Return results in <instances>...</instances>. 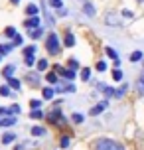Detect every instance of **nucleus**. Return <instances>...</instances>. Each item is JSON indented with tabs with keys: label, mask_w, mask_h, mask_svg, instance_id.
<instances>
[{
	"label": "nucleus",
	"mask_w": 144,
	"mask_h": 150,
	"mask_svg": "<svg viewBox=\"0 0 144 150\" xmlns=\"http://www.w3.org/2000/svg\"><path fill=\"white\" fill-rule=\"evenodd\" d=\"M95 150H124V146L111 140V138H99L95 142Z\"/></svg>",
	"instance_id": "1"
},
{
	"label": "nucleus",
	"mask_w": 144,
	"mask_h": 150,
	"mask_svg": "<svg viewBox=\"0 0 144 150\" xmlns=\"http://www.w3.org/2000/svg\"><path fill=\"white\" fill-rule=\"evenodd\" d=\"M46 47L52 55H57V52H59V38L55 36V34H49L46 40Z\"/></svg>",
	"instance_id": "2"
},
{
	"label": "nucleus",
	"mask_w": 144,
	"mask_h": 150,
	"mask_svg": "<svg viewBox=\"0 0 144 150\" xmlns=\"http://www.w3.org/2000/svg\"><path fill=\"white\" fill-rule=\"evenodd\" d=\"M47 120L53 122V125H65V119H63V115H61L59 109H55V111L49 112V115H47Z\"/></svg>",
	"instance_id": "3"
},
{
	"label": "nucleus",
	"mask_w": 144,
	"mask_h": 150,
	"mask_svg": "<svg viewBox=\"0 0 144 150\" xmlns=\"http://www.w3.org/2000/svg\"><path fill=\"white\" fill-rule=\"evenodd\" d=\"M55 71L61 73L65 79H73V77H75V71H73V69H63L61 65H55Z\"/></svg>",
	"instance_id": "4"
},
{
	"label": "nucleus",
	"mask_w": 144,
	"mask_h": 150,
	"mask_svg": "<svg viewBox=\"0 0 144 150\" xmlns=\"http://www.w3.org/2000/svg\"><path fill=\"white\" fill-rule=\"evenodd\" d=\"M26 81L30 83L32 87H38V83H40V75H38V73H28V75H26Z\"/></svg>",
	"instance_id": "5"
},
{
	"label": "nucleus",
	"mask_w": 144,
	"mask_h": 150,
	"mask_svg": "<svg viewBox=\"0 0 144 150\" xmlns=\"http://www.w3.org/2000/svg\"><path fill=\"white\" fill-rule=\"evenodd\" d=\"M107 105H109V101H103V103H99L97 107H93L91 109V115H99V112H103L107 109Z\"/></svg>",
	"instance_id": "6"
},
{
	"label": "nucleus",
	"mask_w": 144,
	"mask_h": 150,
	"mask_svg": "<svg viewBox=\"0 0 144 150\" xmlns=\"http://www.w3.org/2000/svg\"><path fill=\"white\" fill-rule=\"evenodd\" d=\"M26 28L30 30V28H34V30H38L40 28V20H38V16H34V18H30L28 22H26Z\"/></svg>",
	"instance_id": "7"
},
{
	"label": "nucleus",
	"mask_w": 144,
	"mask_h": 150,
	"mask_svg": "<svg viewBox=\"0 0 144 150\" xmlns=\"http://www.w3.org/2000/svg\"><path fill=\"white\" fill-rule=\"evenodd\" d=\"M107 55L114 61V65H119V63H121V59H119V55H116V52H114L113 47H107Z\"/></svg>",
	"instance_id": "8"
},
{
	"label": "nucleus",
	"mask_w": 144,
	"mask_h": 150,
	"mask_svg": "<svg viewBox=\"0 0 144 150\" xmlns=\"http://www.w3.org/2000/svg\"><path fill=\"white\" fill-rule=\"evenodd\" d=\"M99 89L103 91V93H105L107 97H113V95H116V91H114L113 87H107V85H103V83H101V85H99Z\"/></svg>",
	"instance_id": "9"
},
{
	"label": "nucleus",
	"mask_w": 144,
	"mask_h": 150,
	"mask_svg": "<svg viewBox=\"0 0 144 150\" xmlns=\"http://www.w3.org/2000/svg\"><path fill=\"white\" fill-rule=\"evenodd\" d=\"M14 71H16V67H14V65H6V67H4V71H2V75H4L6 79H12Z\"/></svg>",
	"instance_id": "10"
},
{
	"label": "nucleus",
	"mask_w": 144,
	"mask_h": 150,
	"mask_svg": "<svg viewBox=\"0 0 144 150\" xmlns=\"http://www.w3.org/2000/svg\"><path fill=\"white\" fill-rule=\"evenodd\" d=\"M83 12L87 16H95V6H93L91 2H85V6H83Z\"/></svg>",
	"instance_id": "11"
},
{
	"label": "nucleus",
	"mask_w": 144,
	"mask_h": 150,
	"mask_svg": "<svg viewBox=\"0 0 144 150\" xmlns=\"http://www.w3.org/2000/svg\"><path fill=\"white\" fill-rule=\"evenodd\" d=\"M26 14L30 16V18H34V16L38 14V6H36V4H28V8H26Z\"/></svg>",
	"instance_id": "12"
},
{
	"label": "nucleus",
	"mask_w": 144,
	"mask_h": 150,
	"mask_svg": "<svg viewBox=\"0 0 144 150\" xmlns=\"http://www.w3.org/2000/svg\"><path fill=\"white\" fill-rule=\"evenodd\" d=\"M65 45H67V47H73V45H75V36H73V34H67V36H65Z\"/></svg>",
	"instance_id": "13"
},
{
	"label": "nucleus",
	"mask_w": 144,
	"mask_h": 150,
	"mask_svg": "<svg viewBox=\"0 0 144 150\" xmlns=\"http://www.w3.org/2000/svg\"><path fill=\"white\" fill-rule=\"evenodd\" d=\"M16 125V117H8V119H2V127H12Z\"/></svg>",
	"instance_id": "14"
},
{
	"label": "nucleus",
	"mask_w": 144,
	"mask_h": 150,
	"mask_svg": "<svg viewBox=\"0 0 144 150\" xmlns=\"http://www.w3.org/2000/svg\"><path fill=\"white\" fill-rule=\"evenodd\" d=\"M14 138H16V136L12 134V132H6V134L2 136V142H4V144H10V142H14Z\"/></svg>",
	"instance_id": "15"
},
{
	"label": "nucleus",
	"mask_w": 144,
	"mask_h": 150,
	"mask_svg": "<svg viewBox=\"0 0 144 150\" xmlns=\"http://www.w3.org/2000/svg\"><path fill=\"white\" fill-rule=\"evenodd\" d=\"M53 93H55V91H53L52 87H46V89L42 91V95H44V99H52V97H53Z\"/></svg>",
	"instance_id": "16"
},
{
	"label": "nucleus",
	"mask_w": 144,
	"mask_h": 150,
	"mask_svg": "<svg viewBox=\"0 0 144 150\" xmlns=\"http://www.w3.org/2000/svg\"><path fill=\"white\" fill-rule=\"evenodd\" d=\"M8 87H12V89H20V81H18V79H14V77H12V79H8Z\"/></svg>",
	"instance_id": "17"
},
{
	"label": "nucleus",
	"mask_w": 144,
	"mask_h": 150,
	"mask_svg": "<svg viewBox=\"0 0 144 150\" xmlns=\"http://www.w3.org/2000/svg\"><path fill=\"white\" fill-rule=\"evenodd\" d=\"M12 50V44H0V55H4Z\"/></svg>",
	"instance_id": "18"
},
{
	"label": "nucleus",
	"mask_w": 144,
	"mask_h": 150,
	"mask_svg": "<svg viewBox=\"0 0 144 150\" xmlns=\"http://www.w3.org/2000/svg\"><path fill=\"white\" fill-rule=\"evenodd\" d=\"M136 89H138L140 95H144V77H140V79L136 81Z\"/></svg>",
	"instance_id": "19"
},
{
	"label": "nucleus",
	"mask_w": 144,
	"mask_h": 150,
	"mask_svg": "<svg viewBox=\"0 0 144 150\" xmlns=\"http://www.w3.org/2000/svg\"><path fill=\"white\" fill-rule=\"evenodd\" d=\"M144 55H142V52H132V55H130V61H140Z\"/></svg>",
	"instance_id": "20"
},
{
	"label": "nucleus",
	"mask_w": 144,
	"mask_h": 150,
	"mask_svg": "<svg viewBox=\"0 0 144 150\" xmlns=\"http://www.w3.org/2000/svg\"><path fill=\"white\" fill-rule=\"evenodd\" d=\"M47 65H49V63H47V59H40L38 61V69H40V71H46Z\"/></svg>",
	"instance_id": "21"
},
{
	"label": "nucleus",
	"mask_w": 144,
	"mask_h": 150,
	"mask_svg": "<svg viewBox=\"0 0 144 150\" xmlns=\"http://www.w3.org/2000/svg\"><path fill=\"white\" fill-rule=\"evenodd\" d=\"M89 77H91V69L85 67L83 71H81V79H83V81H89Z\"/></svg>",
	"instance_id": "22"
},
{
	"label": "nucleus",
	"mask_w": 144,
	"mask_h": 150,
	"mask_svg": "<svg viewBox=\"0 0 144 150\" xmlns=\"http://www.w3.org/2000/svg\"><path fill=\"white\" fill-rule=\"evenodd\" d=\"M44 132H46V130H44L42 127H34V128H32V134H34V136H42Z\"/></svg>",
	"instance_id": "23"
},
{
	"label": "nucleus",
	"mask_w": 144,
	"mask_h": 150,
	"mask_svg": "<svg viewBox=\"0 0 144 150\" xmlns=\"http://www.w3.org/2000/svg\"><path fill=\"white\" fill-rule=\"evenodd\" d=\"M73 122H75V125H81V122H83V115H79V112H73Z\"/></svg>",
	"instance_id": "24"
},
{
	"label": "nucleus",
	"mask_w": 144,
	"mask_h": 150,
	"mask_svg": "<svg viewBox=\"0 0 144 150\" xmlns=\"http://www.w3.org/2000/svg\"><path fill=\"white\" fill-rule=\"evenodd\" d=\"M24 63H26L28 67H32V65L36 63V59H34V55H26V59H24Z\"/></svg>",
	"instance_id": "25"
},
{
	"label": "nucleus",
	"mask_w": 144,
	"mask_h": 150,
	"mask_svg": "<svg viewBox=\"0 0 144 150\" xmlns=\"http://www.w3.org/2000/svg\"><path fill=\"white\" fill-rule=\"evenodd\" d=\"M113 79H114V81H121V79H122V71H121V69H114V71H113Z\"/></svg>",
	"instance_id": "26"
},
{
	"label": "nucleus",
	"mask_w": 144,
	"mask_h": 150,
	"mask_svg": "<svg viewBox=\"0 0 144 150\" xmlns=\"http://www.w3.org/2000/svg\"><path fill=\"white\" fill-rule=\"evenodd\" d=\"M126 89H128V87H126V83H124V85H122L121 89H116V95H114V97H122V95L126 93Z\"/></svg>",
	"instance_id": "27"
},
{
	"label": "nucleus",
	"mask_w": 144,
	"mask_h": 150,
	"mask_svg": "<svg viewBox=\"0 0 144 150\" xmlns=\"http://www.w3.org/2000/svg\"><path fill=\"white\" fill-rule=\"evenodd\" d=\"M0 95H2V97H8V95H10V87L2 85V87H0Z\"/></svg>",
	"instance_id": "28"
},
{
	"label": "nucleus",
	"mask_w": 144,
	"mask_h": 150,
	"mask_svg": "<svg viewBox=\"0 0 144 150\" xmlns=\"http://www.w3.org/2000/svg\"><path fill=\"white\" fill-rule=\"evenodd\" d=\"M59 144H61V148H67V146H69V136H61Z\"/></svg>",
	"instance_id": "29"
},
{
	"label": "nucleus",
	"mask_w": 144,
	"mask_h": 150,
	"mask_svg": "<svg viewBox=\"0 0 144 150\" xmlns=\"http://www.w3.org/2000/svg\"><path fill=\"white\" fill-rule=\"evenodd\" d=\"M61 4H63V0H49V6H53V8H59L61 10Z\"/></svg>",
	"instance_id": "30"
},
{
	"label": "nucleus",
	"mask_w": 144,
	"mask_h": 150,
	"mask_svg": "<svg viewBox=\"0 0 144 150\" xmlns=\"http://www.w3.org/2000/svg\"><path fill=\"white\" fill-rule=\"evenodd\" d=\"M34 52H36V45H30L24 50V55H34Z\"/></svg>",
	"instance_id": "31"
},
{
	"label": "nucleus",
	"mask_w": 144,
	"mask_h": 150,
	"mask_svg": "<svg viewBox=\"0 0 144 150\" xmlns=\"http://www.w3.org/2000/svg\"><path fill=\"white\" fill-rule=\"evenodd\" d=\"M6 36L8 38H16L18 34H16V28H6Z\"/></svg>",
	"instance_id": "32"
},
{
	"label": "nucleus",
	"mask_w": 144,
	"mask_h": 150,
	"mask_svg": "<svg viewBox=\"0 0 144 150\" xmlns=\"http://www.w3.org/2000/svg\"><path fill=\"white\" fill-rule=\"evenodd\" d=\"M30 117H32V119H42L44 115H42V111H38V109H36V111H32V112H30Z\"/></svg>",
	"instance_id": "33"
},
{
	"label": "nucleus",
	"mask_w": 144,
	"mask_h": 150,
	"mask_svg": "<svg viewBox=\"0 0 144 150\" xmlns=\"http://www.w3.org/2000/svg\"><path fill=\"white\" fill-rule=\"evenodd\" d=\"M40 105H42V103H40L38 99H32V101H30V107L34 109V111H36V109H40Z\"/></svg>",
	"instance_id": "34"
},
{
	"label": "nucleus",
	"mask_w": 144,
	"mask_h": 150,
	"mask_svg": "<svg viewBox=\"0 0 144 150\" xmlns=\"http://www.w3.org/2000/svg\"><path fill=\"white\" fill-rule=\"evenodd\" d=\"M42 36V28H38V30H32L30 32V38H40Z\"/></svg>",
	"instance_id": "35"
},
{
	"label": "nucleus",
	"mask_w": 144,
	"mask_h": 150,
	"mask_svg": "<svg viewBox=\"0 0 144 150\" xmlns=\"http://www.w3.org/2000/svg\"><path fill=\"white\" fill-rule=\"evenodd\" d=\"M69 67H71L73 71H75V69L79 67V61H77V59H69Z\"/></svg>",
	"instance_id": "36"
},
{
	"label": "nucleus",
	"mask_w": 144,
	"mask_h": 150,
	"mask_svg": "<svg viewBox=\"0 0 144 150\" xmlns=\"http://www.w3.org/2000/svg\"><path fill=\"white\" fill-rule=\"evenodd\" d=\"M20 112V105H12L10 107V115H18Z\"/></svg>",
	"instance_id": "37"
},
{
	"label": "nucleus",
	"mask_w": 144,
	"mask_h": 150,
	"mask_svg": "<svg viewBox=\"0 0 144 150\" xmlns=\"http://www.w3.org/2000/svg\"><path fill=\"white\" fill-rule=\"evenodd\" d=\"M105 69H107V63L105 61H99L97 63V71H105Z\"/></svg>",
	"instance_id": "38"
},
{
	"label": "nucleus",
	"mask_w": 144,
	"mask_h": 150,
	"mask_svg": "<svg viewBox=\"0 0 144 150\" xmlns=\"http://www.w3.org/2000/svg\"><path fill=\"white\" fill-rule=\"evenodd\" d=\"M47 81L55 83V81H57V75H55V73H47Z\"/></svg>",
	"instance_id": "39"
},
{
	"label": "nucleus",
	"mask_w": 144,
	"mask_h": 150,
	"mask_svg": "<svg viewBox=\"0 0 144 150\" xmlns=\"http://www.w3.org/2000/svg\"><path fill=\"white\" fill-rule=\"evenodd\" d=\"M12 45H22V36H16L14 38V44Z\"/></svg>",
	"instance_id": "40"
},
{
	"label": "nucleus",
	"mask_w": 144,
	"mask_h": 150,
	"mask_svg": "<svg viewBox=\"0 0 144 150\" xmlns=\"http://www.w3.org/2000/svg\"><path fill=\"white\" fill-rule=\"evenodd\" d=\"M122 16H126V18H130V16H132V12H130V10H122Z\"/></svg>",
	"instance_id": "41"
},
{
	"label": "nucleus",
	"mask_w": 144,
	"mask_h": 150,
	"mask_svg": "<svg viewBox=\"0 0 144 150\" xmlns=\"http://www.w3.org/2000/svg\"><path fill=\"white\" fill-rule=\"evenodd\" d=\"M10 112V109H0V115H8Z\"/></svg>",
	"instance_id": "42"
},
{
	"label": "nucleus",
	"mask_w": 144,
	"mask_h": 150,
	"mask_svg": "<svg viewBox=\"0 0 144 150\" xmlns=\"http://www.w3.org/2000/svg\"><path fill=\"white\" fill-rule=\"evenodd\" d=\"M10 2H12V4H18V2H20V0H10Z\"/></svg>",
	"instance_id": "43"
},
{
	"label": "nucleus",
	"mask_w": 144,
	"mask_h": 150,
	"mask_svg": "<svg viewBox=\"0 0 144 150\" xmlns=\"http://www.w3.org/2000/svg\"><path fill=\"white\" fill-rule=\"evenodd\" d=\"M0 127H2V119H0Z\"/></svg>",
	"instance_id": "44"
},
{
	"label": "nucleus",
	"mask_w": 144,
	"mask_h": 150,
	"mask_svg": "<svg viewBox=\"0 0 144 150\" xmlns=\"http://www.w3.org/2000/svg\"><path fill=\"white\" fill-rule=\"evenodd\" d=\"M138 2H144V0H138Z\"/></svg>",
	"instance_id": "45"
},
{
	"label": "nucleus",
	"mask_w": 144,
	"mask_h": 150,
	"mask_svg": "<svg viewBox=\"0 0 144 150\" xmlns=\"http://www.w3.org/2000/svg\"><path fill=\"white\" fill-rule=\"evenodd\" d=\"M0 59H2V55H0Z\"/></svg>",
	"instance_id": "46"
}]
</instances>
